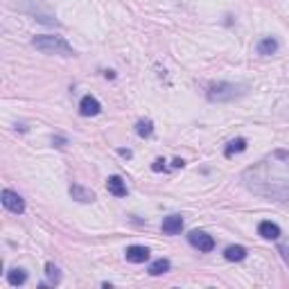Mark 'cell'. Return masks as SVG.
I'll list each match as a JSON object with an SVG mask.
<instances>
[{
  "instance_id": "6da1fadb",
  "label": "cell",
  "mask_w": 289,
  "mask_h": 289,
  "mask_svg": "<svg viewBox=\"0 0 289 289\" xmlns=\"http://www.w3.org/2000/svg\"><path fill=\"white\" fill-rule=\"evenodd\" d=\"M244 188L266 199H289V151H274L242 174Z\"/></svg>"
},
{
  "instance_id": "7a4b0ae2",
  "label": "cell",
  "mask_w": 289,
  "mask_h": 289,
  "mask_svg": "<svg viewBox=\"0 0 289 289\" xmlns=\"http://www.w3.org/2000/svg\"><path fill=\"white\" fill-rule=\"evenodd\" d=\"M32 46L36 50H41L43 54H61V57H73V48L66 39L61 36H52V34H41V36H34L32 39Z\"/></svg>"
},
{
  "instance_id": "3957f363",
  "label": "cell",
  "mask_w": 289,
  "mask_h": 289,
  "mask_svg": "<svg viewBox=\"0 0 289 289\" xmlns=\"http://www.w3.org/2000/svg\"><path fill=\"white\" fill-rule=\"evenodd\" d=\"M239 95V88L235 84H212L208 88V100L212 102H224V100H233Z\"/></svg>"
},
{
  "instance_id": "277c9868",
  "label": "cell",
  "mask_w": 289,
  "mask_h": 289,
  "mask_svg": "<svg viewBox=\"0 0 289 289\" xmlns=\"http://www.w3.org/2000/svg\"><path fill=\"white\" fill-rule=\"evenodd\" d=\"M188 242L192 244L194 249H199L201 253H210V251L215 249V239H212L208 233H204V231H192L188 235Z\"/></svg>"
},
{
  "instance_id": "5b68a950",
  "label": "cell",
  "mask_w": 289,
  "mask_h": 289,
  "mask_svg": "<svg viewBox=\"0 0 289 289\" xmlns=\"http://www.w3.org/2000/svg\"><path fill=\"white\" fill-rule=\"evenodd\" d=\"M0 199H3V206L9 212H16V215H23V212H25V201L20 199L16 192H12V190H3Z\"/></svg>"
},
{
  "instance_id": "8992f818",
  "label": "cell",
  "mask_w": 289,
  "mask_h": 289,
  "mask_svg": "<svg viewBox=\"0 0 289 289\" xmlns=\"http://www.w3.org/2000/svg\"><path fill=\"white\" fill-rule=\"evenodd\" d=\"M161 231L165 233V235H179V233L183 231V219H181L179 215H170V217H165V219H163Z\"/></svg>"
},
{
  "instance_id": "52a82bcc",
  "label": "cell",
  "mask_w": 289,
  "mask_h": 289,
  "mask_svg": "<svg viewBox=\"0 0 289 289\" xmlns=\"http://www.w3.org/2000/svg\"><path fill=\"white\" fill-rule=\"evenodd\" d=\"M100 111H102V104L95 100V97L86 95L84 100L79 102V113H81V116L91 118V116H97V113H100Z\"/></svg>"
},
{
  "instance_id": "ba28073f",
  "label": "cell",
  "mask_w": 289,
  "mask_h": 289,
  "mask_svg": "<svg viewBox=\"0 0 289 289\" xmlns=\"http://www.w3.org/2000/svg\"><path fill=\"white\" fill-rule=\"evenodd\" d=\"M124 255H127L129 262L140 264V262H145V260H149V249H145V247H129Z\"/></svg>"
},
{
  "instance_id": "9c48e42d",
  "label": "cell",
  "mask_w": 289,
  "mask_h": 289,
  "mask_svg": "<svg viewBox=\"0 0 289 289\" xmlns=\"http://www.w3.org/2000/svg\"><path fill=\"white\" fill-rule=\"evenodd\" d=\"M70 197L81 201V204H91V201L95 199V194H93V190H88V188H84V185H77V183H75L73 188H70Z\"/></svg>"
},
{
  "instance_id": "30bf717a",
  "label": "cell",
  "mask_w": 289,
  "mask_h": 289,
  "mask_svg": "<svg viewBox=\"0 0 289 289\" xmlns=\"http://www.w3.org/2000/svg\"><path fill=\"white\" fill-rule=\"evenodd\" d=\"M106 188L113 197H127V185H124V181L120 176H108Z\"/></svg>"
},
{
  "instance_id": "8fae6325",
  "label": "cell",
  "mask_w": 289,
  "mask_h": 289,
  "mask_svg": "<svg viewBox=\"0 0 289 289\" xmlns=\"http://www.w3.org/2000/svg\"><path fill=\"white\" fill-rule=\"evenodd\" d=\"M258 233L264 239H278V237H280V228H278L274 221H262L258 226Z\"/></svg>"
},
{
  "instance_id": "7c38bea8",
  "label": "cell",
  "mask_w": 289,
  "mask_h": 289,
  "mask_svg": "<svg viewBox=\"0 0 289 289\" xmlns=\"http://www.w3.org/2000/svg\"><path fill=\"white\" fill-rule=\"evenodd\" d=\"M224 258L231 260V262H239V260L247 258V249L239 247V244H235V247H228L226 251H224Z\"/></svg>"
},
{
  "instance_id": "4fadbf2b",
  "label": "cell",
  "mask_w": 289,
  "mask_h": 289,
  "mask_svg": "<svg viewBox=\"0 0 289 289\" xmlns=\"http://www.w3.org/2000/svg\"><path fill=\"white\" fill-rule=\"evenodd\" d=\"M244 149H247V140H244V138H235V140H231V143L226 145L224 154L231 158V156H235V154H242Z\"/></svg>"
},
{
  "instance_id": "5bb4252c",
  "label": "cell",
  "mask_w": 289,
  "mask_h": 289,
  "mask_svg": "<svg viewBox=\"0 0 289 289\" xmlns=\"http://www.w3.org/2000/svg\"><path fill=\"white\" fill-rule=\"evenodd\" d=\"M27 280V274L23 269H12V271H7V282L12 287H20L23 282Z\"/></svg>"
},
{
  "instance_id": "9a60e30c",
  "label": "cell",
  "mask_w": 289,
  "mask_h": 289,
  "mask_svg": "<svg viewBox=\"0 0 289 289\" xmlns=\"http://www.w3.org/2000/svg\"><path fill=\"white\" fill-rule=\"evenodd\" d=\"M276 50H278V41L271 39V36H266V39H262L258 43V52L264 54V57H266V54H274Z\"/></svg>"
},
{
  "instance_id": "2e32d148",
  "label": "cell",
  "mask_w": 289,
  "mask_h": 289,
  "mask_svg": "<svg viewBox=\"0 0 289 289\" xmlns=\"http://www.w3.org/2000/svg\"><path fill=\"white\" fill-rule=\"evenodd\" d=\"M136 134H138L140 138H149V136L154 134V122H151V120H138V124H136Z\"/></svg>"
},
{
  "instance_id": "e0dca14e",
  "label": "cell",
  "mask_w": 289,
  "mask_h": 289,
  "mask_svg": "<svg viewBox=\"0 0 289 289\" xmlns=\"http://www.w3.org/2000/svg\"><path fill=\"white\" fill-rule=\"evenodd\" d=\"M165 271H170V260H165V258H161V260H156V262L149 264L151 276H161V274H165Z\"/></svg>"
},
{
  "instance_id": "ac0fdd59",
  "label": "cell",
  "mask_w": 289,
  "mask_h": 289,
  "mask_svg": "<svg viewBox=\"0 0 289 289\" xmlns=\"http://www.w3.org/2000/svg\"><path fill=\"white\" fill-rule=\"evenodd\" d=\"M46 276H48V282H50V285H59V282H61V271L52 262L46 264Z\"/></svg>"
},
{
  "instance_id": "d6986e66",
  "label": "cell",
  "mask_w": 289,
  "mask_h": 289,
  "mask_svg": "<svg viewBox=\"0 0 289 289\" xmlns=\"http://www.w3.org/2000/svg\"><path fill=\"white\" fill-rule=\"evenodd\" d=\"M151 170H154V172H163V170H165V161H163V158H156L154 165H151Z\"/></svg>"
},
{
  "instance_id": "ffe728a7",
  "label": "cell",
  "mask_w": 289,
  "mask_h": 289,
  "mask_svg": "<svg viewBox=\"0 0 289 289\" xmlns=\"http://www.w3.org/2000/svg\"><path fill=\"white\" fill-rule=\"evenodd\" d=\"M280 253H282V258H285L287 264H289V244H282V247H280Z\"/></svg>"
},
{
  "instance_id": "44dd1931",
  "label": "cell",
  "mask_w": 289,
  "mask_h": 289,
  "mask_svg": "<svg viewBox=\"0 0 289 289\" xmlns=\"http://www.w3.org/2000/svg\"><path fill=\"white\" fill-rule=\"evenodd\" d=\"M120 156H124V158H131V151H129V149H120Z\"/></svg>"
},
{
  "instance_id": "7402d4cb",
  "label": "cell",
  "mask_w": 289,
  "mask_h": 289,
  "mask_svg": "<svg viewBox=\"0 0 289 289\" xmlns=\"http://www.w3.org/2000/svg\"><path fill=\"white\" fill-rule=\"evenodd\" d=\"M172 165H174V167H183V165H185V163L181 161V158H176V161H174V163H172Z\"/></svg>"
}]
</instances>
